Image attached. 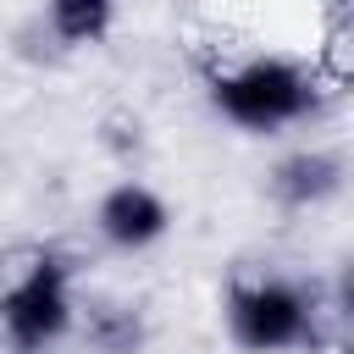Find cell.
Returning a JSON list of instances; mask_svg holds the SVG:
<instances>
[{
    "instance_id": "cell-1",
    "label": "cell",
    "mask_w": 354,
    "mask_h": 354,
    "mask_svg": "<svg viewBox=\"0 0 354 354\" xmlns=\"http://www.w3.org/2000/svg\"><path fill=\"white\" fill-rule=\"evenodd\" d=\"M216 105L243 127H277L310 105V83L282 61H254L216 83Z\"/></svg>"
},
{
    "instance_id": "cell-2",
    "label": "cell",
    "mask_w": 354,
    "mask_h": 354,
    "mask_svg": "<svg viewBox=\"0 0 354 354\" xmlns=\"http://www.w3.org/2000/svg\"><path fill=\"white\" fill-rule=\"evenodd\" d=\"M61 326H66V271H61L55 260H39V266L6 293V332H11V343L28 354V348H44Z\"/></svg>"
},
{
    "instance_id": "cell-3",
    "label": "cell",
    "mask_w": 354,
    "mask_h": 354,
    "mask_svg": "<svg viewBox=\"0 0 354 354\" xmlns=\"http://www.w3.org/2000/svg\"><path fill=\"white\" fill-rule=\"evenodd\" d=\"M232 332L249 348H288L310 332V310L288 282H260L232 293Z\"/></svg>"
},
{
    "instance_id": "cell-4",
    "label": "cell",
    "mask_w": 354,
    "mask_h": 354,
    "mask_svg": "<svg viewBox=\"0 0 354 354\" xmlns=\"http://www.w3.org/2000/svg\"><path fill=\"white\" fill-rule=\"evenodd\" d=\"M100 227H105V238L111 243H122V249H138V243H149V238H160V227H166V205L149 194V188H111L105 194V205H100Z\"/></svg>"
},
{
    "instance_id": "cell-5",
    "label": "cell",
    "mask_w": 354,
    "mask_h": 354,
    "mask_svg": "<svg viewBox=\"0 0 354 354\" xmlns=\"http://www.w3.org/2000/svg\"><path fill=\"white\" fill-rule=\"evenodd\" d=\"M337 188V160L332 155H293L277 166V194L288 205H310V199H326Z\"/></svg>"
},
{
    "instance_id": "cell-6",
    "label": "cell",
    "mask_w": 354,
    "mask_h": 354,
    "mask_svg": "<svg viewBox=\"0 0 354 354\" xmlns=\"http://www.w3.org/2000/svg\"><path fill=\"white\" fill-rule=\"evenodd\" d=\"M50 17H55V33L83 44V39H100L105 22H111V0H50Z\"/></svg>"
},
{
    "instance_id": "cell-7",
    "label": "cell",
    "mask_w": 354,
    "mask_h": 354,
    "mask_svg": "<svg viewBox=\"0 0 354 354\" xmlns=\"http://www.w3.org/2000/svg\"><path fill=\"white\" fill-rule=\"evenodd\" d=\"M88 332H94V343H100L105 354H133V348H138V321H133L127 310H116V304H105Z\"/></svg>"
},
{
    "instance_id": "cell-8",
    "label": "cell",
    "mask_w": 354,
    "mask_h": 354,
    "mask_svg": "<svg viewBox=\"0 0 354 354\" xmlns=\"http://www.w3.org/2000/svg\"><path fill=\"white\" fill-rule=\"evenodd\" d=\"M343 304H348V315H354V277H348V288H343Z\"/></svg>"
}]
</instances>
